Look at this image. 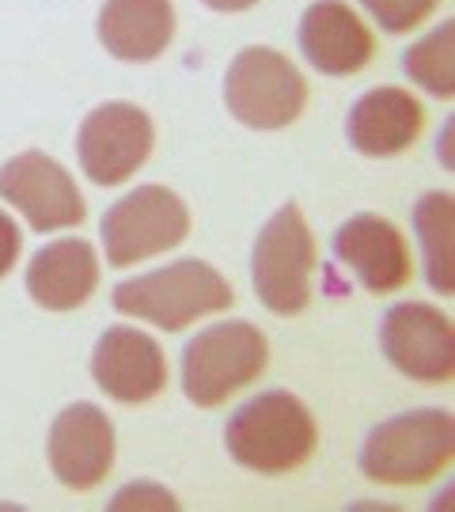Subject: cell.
Segmentation results:
<instances>
[{
	"label": "cell",
	"mask_w": 455,
	"mask_h": 512,
	"mask_svg": "<svg viewBox=\"0 0 455 512\" xmlns=\"http://www.w3.org/2000/svg\"><path fill=\"white\" fill-rule=\"evenodd\" d=\"M114 308L164 330L190 327L201 315L232 308V285L198 258H182L114 289Z\"/></svg>",
	"instance_id": "obj_3"
},
{
	"label": "cell",
	"mask_w": 455,
	"mask_h": 512,
	"mask_svg": "<svg viewBox=\"0 0 455 512\" xmlns=\"http://www.w3.org/2000/svg\"><path fill=\"white\" fill-rule=\"evenodd\" d=\"M455 425L448 410H410L376 425L361 448V471L380 486H421L452 463Z\"/></svg>",
	"instance_id": "obj_2"
},
{
	"label": "cell",
	"mask_w": 455,
	"mask_h": 512,
	"mask_svg": "<svg viewBox=\"0 0 455 512\" xmlns=\"http://www.w3.org/2000/svg\"><path fill=\"white\" fill-rule=\"evenodd\" d=\"M361 4L364 12L380 23V31L402 35V31H414L440 0H361Z\"/></svg>",
	"instance_id": "obj_20"
},
{
	"label": "cell",
	"mask_w": 455,
	"mask_h": 512,
	"mask_svg": "<svg viewBox=\"0 0 455 512\" xmlns=\"http://www.w3.org/2000/svg\"><path fill=\"white\" fill-rule=\"evenodd\" d=\"M201 4H209L213 12H247V8H255L258 0H201Z\"/></svg>",
	"instance_id": "obj_23"
},
{
	"label": "cell",
	"mask_w": 455,
	"mask_h": 512,
	"mask_svg": "<svg viewBox=\"0 0 455 512\" xmlns=\"http://www.w3.org/2000/svg\"><path fill=\"white\" fill-rule=\"evenodd\" d=\"M99 232L110 266H133L179 247L190 232V213L167 186H137L122 202L110 205Z\"/></svg>",
	"instance_id": "obj_7"
},
{
	"label": "cell",
	"mask_w": 455,
	"mask_h": 512,
	"mask_svg": "<svg viewBox=\"0 0 455 512\" xmlns=\"http://www.w3.org/2000/svg\"><path fill=\"white\" fill-rule=\"evenodd\" d=\"M126 505H160V509H175V497L164 494L160 486H152V482H133L126 494L114 497V509H126Z\"/></svg>",
	"instance_id": "obj_21"
},
{
	"label": "cell",
	"mask_w": 455,
	"mask_h": 512,
	"mask_svg": "<svg viewBox=\"0 0 455 512\" xmlns=\"http://www.w3.org/2000/svg\"><path fill=\"white\" fill-rule=\"evenodd\" d=\"M421 103L402 88H376L361 95L349 110V145L361 156L383 160V156H399L418 141L421 133Z\"/></svg>",
	"instance_id": "obj_15"
},
{
	"label": "cell",
	"mask_w": 455,
	"mask_h": 512,
	"mask_svg": "<svg viewBox=\"0 0 455 512\" xmlns=\"http://www.w3.org/2000/svg\"><path fill=\"white\" fill-rule=\"evenodd\" d=\"M334 258L346 262L368 293H395L410 281V247L391 220L349 217L334 236Z\"/></svg>",
	"instance_id": "obj_13"
},
{
	"label": "cell",
	"mask_w": 455,
	"mask_h": 512,
	"mask_svg": "<svg viewBox=\"0 0 455 512\" xmlns=\"http://www.w3.org/2000/svg\"><path fill=\"white\" fill-rule=\"evenodd\" d=\"M311 270H315V239L300 209L285 205L255 239L251 277L258 300L273 315H300L311 300Z\"/></svg>",
	"instance_id": "obj_6"
},
{
	"label": "cell",
	"mask_w": 455,
	"mask_h": 512,
	"mask_svg": "<svg viewBox=\"0 0 455 512\" xmlns=\"http://www.w3.org/2000/svg\"><path fill=\"white\" fill-rule=\"evenodd\" d=\"M80 167L91 183L118 186L145 167L152 152V118L133 103H103L76 133Z\"/></svg>",
	"instance_id": "obj_8"
},
{
	"label": "cell",
	"mask_w": 455,
	"mask_h": 512,
	"mask_svg": "<svg viewBox=\"0 0 455 512\" xmlns=\"http://www.w3.org/2000/svg\"><path fill=\"white\" fill-rule=\"evenodd\" d=\"M414 228H418L421 251H425V274L440 296L455 293V266H452V228L455 202L452 194H425L414 205Z\"/></svg>",
	"instance_id": "obj_18"
},
{
	"label": "cell",
	"mask_w": 455,
	"mask_h": 512,
	"mask_svg": "<svg viewBox=\"0 0 455 512\" xmlns=\"http://www.w3.org/2000/svg\"><path fill=\"white\" fill-rule=\"evenodd\" d=\"M380 346L387 361L418 384H448L455 376L452 319L429 304H395L380 323Z\"/></svg>",
	"instance_id": "obj_10"
},
{
	"label": "cell",
	"mask_w": 455,
	"mask_h": 512,
	"mask_svg": "<svg viewBox=\"0 0 455 512\" xmlns=\"http://www.w3.org/2000/svg\"><path fill=\"white\" fill-rule=\"evenodd\" d=\"M99 285V258L84 239L46 243L27 266V293L46 311H73L88 304Z\"/></svg>",
	"instance_id": "obj_16"
},
{
	"label": "cell",
	"mask_w": 455,
	"mask_h": 512,
	"mask_svg": "<svg viewBox=\"0 0 455 512\" xmlns=\"http://www.w3.org/2000/svg\"><path fill=\"white\" fill-rule=\"evenodd\" d=\"M114 467V425L91 403L65 406L50 425V471L69 490H95Z\"/></svg>",
	"instance_id": "obj_11"
},
{
	"label": "cell",
	"mask_w": 455,
	"mask_h": 512,
	"mask_svg": "<svg viewBox=\"0 0 455 512\" xmlns=\"http://www.w3.org/2000/svg\"><path fill=\"white\" fill-rule=\"evenodd\" d=\"M19 228H16V220L8 217V213H0V277L4 274H12V266H16V258H19Z\"/></svg>",
	"instance_id": "obj_22"
},
{
	"label": "cell",
	"mask_w": 455,
	"mask_h": 512,
	"mask_svg": "<svg viewBox=\"0 0 455 512\" xmlns=\"http://www.w3.org/2000/svg\"><path fill=\"white\" fill-rule=\"evenodd\" d=\"M406 76L421 84L429 95L437 99H452L455 95V23L448 19L444 27H437L433 35H425L414 42L406 57H402Z\"/></svg>",
	"instance_id": "obj_19"
},
{
	"label": "cell",
	"mask_w": 455,
	"mask_h": 512,
	"mask_svg": "<svg viewBox=\"0 0 455 512\" xmlns=\"http://www.w3.org/2000/svg\"><path fill=\"white\" fill-rule=\"evenodd\" d=\"M228 456L258 475H285L304 467L319 444L311 410L289 391H266L243 403L224 429Z\"/></svg>",
	"instance_id": "obj_1"
},
{
	"label": "cell",
	"mask_w": 455,
	"mask_h": 512,
	"mask_svg": "<svg viewBox=\"0 0 455 512\" xmlns=\"http://www.w3.org/2000/svg\"><path fill=\"white\" fill-rule=\"evenodd\" d=\"M175 38L171 0H107L99 12V42L118 61H156Z\"/></svg>",
	"instance_id": "obj_17"
},
{
	"label": "cell",
	"mask_w": 455,
	"mask_h": 512,
	"mask_svg": "<svg viewBox=\"0 0 455 512\" xmlns=\"http://www.w3.org/2000/svg\"><path fill=\"white\" fill-rule=\"evenodd\" d=\"M0 198L16 205L35 232L73 228L88 217L73 175L46 152H19L0 167Z\"/></svg>",
	"instance_id": "obj_9"
},
{
	"label": "cell",
	"mask_w": 455,
	"mask_h": 512,
	"mask_svg": "<svg viewBox=\"0 0 455 512\" xmlns=\"http://www.w3.org/2000/svg\"><path fill=\"white\" fill-rule=\"evenodd\" d=\"M270 346L251 323H217L190 338L182 349V391L194 406H220L239 387L255 384L266 372Z\"/></svg>",
	"instance_id": "obj_4"
},
{
	"label": "cell",
	"mask_w": 455,
	"mask_h": 512,
	"mask_svg": "<svg viewBox=\"0 0 455 512\" xmlns=\"http://www.w3.org/2000/svg\"><path fill=\"white\" fill-rule=\"evenodd\" d=\"M300 50L319 73L349 76L372 61V31L342 0H315L300 19Z\"/></svg>",
	"instance_id": "obj_14"
},
{
	"label": "cell",
	"mask_w": 455,
	"mask_h": 512,
	"mask_svg": "<svg viewBox=\"0 0 455 512\" xmlns=\"http://www.w3.org/2000/svg\"><path fill=\"white\" fill-rule=\"evenodd\" d=\"M95 384L118 403H148L167 387L164 349L133 327H107L91 353Z\"/></svg>",
	"instance_id": "obj_12"
},
{
	"label": "cell",
	"mask_w": 455,
	"mask_h": 512,
	"mask_svg": "<svg viewBox=\"0 0 455 512\" xmlns=\"http://www.w3.org/2000/svg\"><path fill=\"white\" fill-rule=\"evenodd\" d=\"M224 103L236 122L251 129H285L308 103V80L285 54L270 46H247L228 65Z\"/></svg>",
	"instance_id": "obj_5"
}]
</instances>
